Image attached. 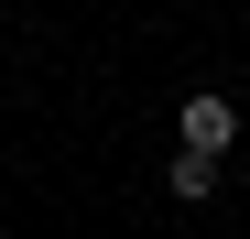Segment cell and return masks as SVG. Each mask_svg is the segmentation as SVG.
Masks as SVG:
<instances>
[{"label": "cell", "mask_w": 250, "mask_h": 239, "mask_svg": "<svg viewBox=\"0 0 250 239\" xmlns=\"http://www.w3.org/2000/svg\"><path fill=\"white\" fill-rule=\"evenodd\" d=\"M185 141H196V152H239V109H229L218 87H196V98H185Z\"/></svg>", "instance_id": "obj_1"}, {"label": "cell", "mask_w": 250, "mask_h": 239, "mask_svg": "<svg viewBox=\"0 0 250 239\" xmlns=\"http://www.w3.org/2000/svg\"><path fill=\"white\" fill-rule=\"evenodd\" d=\"M163 185H174L185 207H196V196H218V152H196V141H185L174 163H163Z\"/></svg>", "instance_id": "obj_2"}, {"label": "cell", "mask_w": 250, "mask_h": 239, "mask_svg": "<svg viewBox=\"0 0 250 239\" xmlns=\"http://www.w3.org/2000/svg\"><path fill=\"white\" fill-rule=\"evenodd\" d=\"M239 185H250V141H239Z\"/></svg>", "instance_id": "obj_3"}]
</instances>
